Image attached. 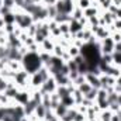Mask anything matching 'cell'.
Masks as SVG:
<instances>
[{
    "label": "cell",
    "instance_id": "5b68a950",
    "mask_svg": "<svg viewBox=\"0 0 121 121\" xmlns=\"http://www.w3.org/2000/svg\"><path fill=\"white\" fill-rule=\"evenodd\" d=\"M83 28H85V27L80 24L79 20H73V18H72V20L69 21V32H70L72 35L76 34V32H79V31H82Z\"/></svg>",
    "mask_w": 121,
    "mask_h": 121
},
{
    "label": "cell",
    "instance_id": "cb8c5ba5",
    "mask_svg": "<svg viewBox=\"0 0 121 121\" xmlns=\"http://www.w3.org/2000/svg\"><path fill=\"white\" fill-rule=\"evenodd\" d=\"M1 6H3V0H0V7H1Z\"/></svg>",
    "mask_w": 121,
    "mask_h": 121
},
{
    "label": "cell",
    "instance_id": "ba28073f",
    "mask_svg": "<svg viewBox=\"0 0 121 121\" xmlns=\"http://www.w3.org/2000/svg\"><path fill=\"white\" fill-rule=\"evenodd\" d=\"M60 103H62L63 106H66L68 108L76 107V104H75V100H73V96H72V94H69V96H66V97L60 99Z\"/></svg>",
    "mask_w": 121,
    "mask_h": 121
},
{
    "label": "cell",
    "instance_id": "52a82bcc",
    "mask_svg": "<svg viewBox=\"0 0 121 121\" xmlns=\"http://www.w3.org/2000/svg\"><path fill=\"white\" fill-rule=\"evenodd\" d=\"M111 117H113V111L110 108L101 110L100 114H99V120L100 121H111Z\"/></svg>",
    "mask_w": 121,
    "mask_h": 121
},
{
    "label": "cell",
    "instance_id": "ffe728a7",
    "mask_svg": "<svg viewBox=\"0 0 121 121\" xmlns=\"http://www.w3.org/2000/svg\"><path fill=\"white\" fill-rule=\"evenodd\" d=\"M113 26H114V28L117 31H121V18H116L114 23H113Z\"/></svg>",
    "mask_w": 121,
    "mask_h": 121
},
{
    "label": "cell",
    "instance_id": "5bb4252c",
    "mask_svg": "<svg viewBox=\"0 0 121 121\" xmlns=\"http://www.w3.org/2000/svg\"><path fill=\"white\" fill-rule=\"evenodd\" d=\"M68 54L70 55V58H75V56L80 55V48H78L75 45H70V48L68 49Z\"/></svg>",
    "mask_w": 121,
    "mask_h": 121
},
{
    "label": "cell",
    "instance_id": "8fae6325",
    "mask_svg": "<svg viewBox=\"0 0 121 121\" xmlns=\"http://www.w3.org/2000/svg\"><path fill=\"white\" fill-rule=\"evenodd\" d=\"M76 6L85 11L86 9L91 7V0H76Z\"/></svg>",
    "mask_w": 121,
    "mask_h": 121
},
{
    "label": "cell",
    "instance_id": "9a60e30c",
    "mask_svg": "<svg viewBox=\"0 0 121 121\" xmlns=\"http://www.w3.org/2000/svg\"><path fill=\"white\" fill-rule=\"evenodd\" d=\"M65 54V49L60 47V45H55V48H54V51H52V55H55V56H59V58H62V55Z\"/></svg>",
    "mask_w": 121,
    "mask_h": 121
},
{
    "label": "cell",
    "instance_id": "7a4b0ae2",
    "mask_svg": "<svg viewBox=\"0 0 121 121\" xmlns=\"http://www.w3.org/2000/svg\"><path fill=\"white\" fill-rule=\"evenodd\" d=\"M114 45H116V42L113 41L111 35L101 39L100 41V52H101V55H111L114 52Z\"/></svg>",
    "mask_w": 121,
    "mask_h": 121
},
{
    "label": "cell",
    "instance_id": "277c9868",
    "mask_svg": "<svg viewBox=\"0 0 121 121\" xmlns=\"http://www.w3.org/2000/svg\"><path fill=\"white\" fill-rule=\"evenodd\" d=\"M86 82L87 83H90L91 87H94V89H101V83H100V78L99 76H96V75H93V73H90V72H87L86 75Z\"/></svg>",
    "mask_w": 121,
    "mask_h": 121
},
{
    "label": "cell",
    "instance_id": "4fadbf2b",
    "mask_svg": "<svg viewBox=\"0 0 121 121\" xmlns=\"http://www.w3.org/2000/svg\"><path fill=\"white\" fill-rule=\"evenodd\" d=\"M91 89H93V87L90 86V83H87V82H85V83H82L80 86H78V90L80 91V93H82L83 96H85L86 93H89V91H90Z\"/></svg>",
    "mask_w": 121,
    "mask_h": 121
},
{
    "label": "cell",
    "instance_id": "484cf974",
    "mask_svg": "<svg viewBox=\"0 0 121 121\" xmlns=\"http://www.w3.org/2000/svg\"><path fill=\"white\" fill-rule=\"evenodd\" d=\"M118 68H120V72H121V66H118Z\"/></svg>",
    "mask_w": 121,
    "mask_h": 121
},
{
    "label": "cell",
    "instance_id": "44dd1931",
    "mask_svg": "<svg viewBox=\"0 0 121 121\" xmlns=\"http://www.w3.org/2000/svg\"><path fill=\"white\" fill-rule=\"evenodd\" d=\"M111 121H121V117L118 113H113V117H111Z\"/></svg>",
    "mask_w": 121,
    "mask_h": 121
},
{
    "label": "cell",
    "instance_id": "2e32d148",
    "mask_svg": "<svg viewBox=\"0 0 121 121\" xmlns=\"http://www.w3.org/2000/svg\"><path fill=\"white\" fill-rule=\"evenodd\" d=\"M96 97H97V89H94V87H93L89 93L85 94V99H87V100H93V101L96 100Z\"/></svg>",
    "mask_w": 121,
    "mask_h": 121
},
{
    "label": "cell",
    "instance_id": "7c38bea8",
    "mask_svg": "<svg viewBox=\"0 0 121 121\" xmlns=\"http://www.w3.org/2000/svg\"><path fill=\"white\" fill-rule=\"evenodd\" d=\"M72 18L73 20H80L82 17H83V10L82 9H79L78 6H75V9H73V11H72Z\"/></svg>",
    "mask_w": 121,
    "mask_h": 121
},
{
    "label": "cell",
    "instance_id": "e0dca14e",
    "mask_svg": "<svg viewBox=\"0 0 121 121\" xmlns=\"http://www.w3.org/2000/svg\"><path fill=\"white\" fill-rule=\"evenodd\" d=\"M59 30H60V34H69V23H62L59 24Z\"/></svg>",
    "mask_w": 121,
    "mask_h": 121
},
{
    "label": "cell",
    "instance_id": "4316f807",
    "mask_svg": "<svg viewBox=\"0 0 121 121\" xmlns=\"http://www.w3.org/2000/svg\"><path fill=\"white\" fill-rule=\"evenodd\" d=\"M120 34H121V31H120Z\"/></svg>",
    "mask_w": 121,
    "mask_h": 121
},
{
    "label": "cell",
    "instance_id": "8992f818",
    "mask_svg": "<svg viewBox=\"0 0 121 121\" xmlns=\"http://www.w3.org/2000/svg\"><path fill=\"white\" fill-rule=\"evenodd\" d=\"M47 111H48V108H45L42 104H38V106L35 107V111H34V114L37 116V118H39V120H44V118H45V114H47Z\"/></svg>",
    "mask_w": 121,
    "mask_h": 121
},
{
    "label": "cell",
    "instance_id": "d6986e66",
    "mask_svg": "<svg viewBox=\"0 0 121 121\" xmlns=\"http://www.w3.org/2000/svg\"><path fill=\"white\" fill-rule=\"evenodd\" d=\"M3 6H6V7H10V9H16V3H14V0H3Z\"/></svg>",
    "mask_w": 121,
    "mask_h": 121
},
{
    "label": "cell",
    "instance_id": "ac0fdd59",
    "mask_svg": "<svg viewBox=\"0 0 121 121\" xmlns=\"http://www.w3.org/2000/svg\"><path fill=\"white\" fill-rule=\"evenodd\" d=\"M11 11H13V9L6 7V6H1V7H0V17H3V16H6V14H9V13H11Z\"/></svg>",
    "mask_w": 121,
    "mask_h": 121
},
{
    "label": "cell",
    "instance_id": "d4e9b609",
    "mask_svg": "<svg viewBox=\"0 0 121 121\" xmlns=\"http://www.w3.org/2000/svg\"><path fill=\"white\" fill-rule=\"evenodd\" d=\"M35 121H44V120H39V118H37V120H35Z\"/></svg>",
    "mask_w": 121,
    "mask_h": 121
},
{
    "label": "cell",
    "instance_id": "30bf717a",
    "mask_svg": "<svg viewBox=\"0 0 121 121\" xmlns=\"http://www.w3.org/2000/svg\"><path fill=\"white\" fill-rule=\"evenodd\" d=\"M56 94L59 96V99H63V97H66V96H69V94H72L69 89H68V86H58L56 87Z\"/></svg>",
    "mask_w": 121,
    "mask_h": 121
},
{
    "label": "cell",
    "instance_id": "3957f363",
    "mask_svg": "<svg viewBox=\"0 0 121 121\" xmlns=\"http://www.w3.org/2000/svg\"><path fill=\"white\" fill-rule=\"evenodd\" d=\"M56 87H58V85H56V82H55V79L51 76L48 80H45L44 83H42V86L38 89V90L41 91L42 94H51V93H55L56 91Z\"/></svg>",
    "mask_w": 121,
    "mask_h": 121
},
{
    "label": "cell",
    "instance_id": "7402d4cb",
    "mask_svg": "<svg viewBox=\"0 0 121 121\" xmlns=\"http://www.w3.org/2000/svg\"><path fill=\"white\" fill-rule=\"evenodd\" d=\"M114 52H121V41L120 42H116V45H114Z\"/></svg>",
    "mask_w": 121,
    "mask_h": 121
},
{
    "label": "cell",
    "instance_id": "6da1fadb",
    "mask_svg": "<svg viewBox=\"0 0 121 121\" xmlns=\"http://www.w3.org/2000/svg\"><path fill=\"white\" fill-rule=\"evenodd\" d=\"M21 65H23V69L31 75V73L38 72L39 68H41L44 63H42V60L39 58V54H38V52H31V51H28V52L23 56Z\"/></svg>",
    "mask_w": 121,
    "mask_h": 121
},
{
    "label": "cell",
    "instance_id": "603a6c76",
    "mask_svg": "<svg viewBox=\"0 0 121 121\" xmlns=\"http://www.w3.org/2000/svg\"><path fill=\"white\" fill-rule=\"evenodd\" d=\"M117 103H118V106L121 107V93L118 94V96H117Z\"/></svg>",
    "mask_w": 121,
    "mask_h": 121
},
{
    "label": "cell",
    "instance_id": "9c48e42d",
    "mask_svg": "<svg viewBox=\"0 0 121 121\" xmlns=\"http://www.w3.org/2000/svg\"><path fill=\"white\" fill-rule=\"evenodd\" d=\"M68 110H69V108H68L66 106H63V104L60 103L59 106H58V107H56L55 110H52V111L55 113V116H56L58 118H60V117H63V116H65V114L68 113Z\"/></svg>",
    "mask_w": 121,
    "mask_h": 121
}]
</instances>
